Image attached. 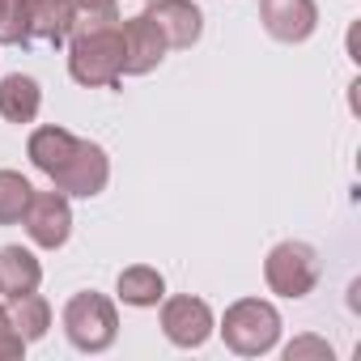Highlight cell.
<instances>
[{
  "mask_svg": "<svg viewBox=\"0 0 361 361\" xmlns=\"http://www.w3.org/2000/svg\"><path fill=\"white\" fill-rule=\"evenodd\" d=\"M68 73L85 90H115L123 77V22L119 18H81L68 35Z\"/></svg>",
  "mask_w": 361,
  "mask_h": 361,
  "instance_id": "6da1fadb",
  "label": "cell"
},
{
  "mask_svg": "<svg viewBox=\"0 0 361 361\" xmlns=\"http://www.w3.org/2000/svg\"><path fill=\"white\" fill-rule=\"evenodd\" d=\"M221 336H226L230 353H238V357H264L281 340V314L264 298H243V302H234L226 310Z\"/></svg>",
  "mask_w": 361,
  "mask_h": 361,
  "instance_id": "7a4b0ae2",
  "label": "cell"
},
{
  "mask_svg": "<svg viewBox=\"0 0 361 361\" xmlns=\"http://www.w3.org/2000/svg\"><path fill=\"white\" fill-rule=\"evenodd\" d=\"M64 331L73 340V348L81 353H106L119 336V314H115V302L102 298V293H73L68 306H64Z\"/></svg>",
  "mask_w": 361,
  "mask_h": 361,
  "instance_id": "3957f363",
  "label": "cell"
},
{
  "mask_svg": "<svg viewBox=\"0 0 361 361\" xmlns=\"http://www.w3.org/2000/svg\"><path fill=\"white\" fill-rule=\"evenodd\" d=\"M319 272H323L319 251H314L310 243H298V238L276 243V247L268 251V259H264V281H268V289L281 293V298H293V302L306 298V293L319 285Z\"/></svg>",
  "mask_w": 361,
  "mask_h": 361,
  "instance_id": "277c9868",
  "label": "cell"
},
{
  "mask_svg": "<svg viewBox=\"0 0 361 361\" xmlns=\"http://www.w3.org/2000/svg\"><path fill=\"white\" fill-rule=\"evenodd\" d=\"M106 183H111V157L94 140H77V149L68 153V161L51 174V188L64 192V196H77V200L102 196Z\"/></svg>",
  "mask_w": 361,
  "mask_h": 361,
  "instance_id": "5b68a950",
  "label": "cell"
},
{
  "mask_svg": "<svg viewBox=\"0 0 361 361\" xmlns=\"http://www.w3.org/2000/svg\"><path fill=\"white\" fill-rule=\"evenodd\" d=\"M26 234L35 247L43 251H60L73 234V209H68V196L64 192H35L30 204H26V217H22Z\"/></svg>",
  "mask_w": 361,
  "mask_h": 361,
  "instance_id": "8992f818",
  "label": "cell"
},
{
  "mask_svg": "<svg viewBox=\"0 0 361 361\" xmlns=\"http://www.w3.org/2000/svg\"><path fill=\"white\" fill-rule=\"evenodd\" d=\"M161 331L178 348H200L213 336V310L200 298H166L161 302Z\"/></svg>",
  "mask_w": 361,
  "mask_h": 361,
  "instance_id": "52a82bcc",
  "label": "cell"
},
{
  "mask_svg": "<svg viewBox=\"0 0 361 361\" xmlns=\"http://www.w3.org/2000/svg\"><path fill=\"white\" fill-rule=\"evenodd\" d=\"M259 22L276 43H306L319 26L314 0H259Z\"/></svg>",
  "mask_w": 361,
  "mask_h": 361,
  "instance_id": "ba28073f",
  "label": "cell"
},
{
  "mask_svg": "<svg viewBox=\"0 0 361 361\" xmlns=\"http://www.w3.org/2000/svg\"><path fill=\"white\" fill-rule=\"evenodd\" d=\"M166 60V39L149 13L123 18V77H149Z\"/></svg>",
  "mask_w": 361,
  "mask_h": 361,
  "instance_id": "9c48e42d",
  "label": "cell"
},
{
  "mask_svg": "<svg viewBox=\"0 0 361 361\" xmlns=\"http://www.w3.org/2000/svg\"><path fill=\"white\" fill-rule=\"evenodd\" d=\"M149 18H153V26L161 30L166 47L188 51V47L200 43L204 13H200V5H192V0H153V5H149Z\"/></svg>",
  "mask_w": 361,
  "mask_h": 361,
  "instance_id": "30bf717a",
  "label": "cell"
},
{
  "mask_svg": "<svg viewBox=\"0 0 361 361\" xmlns=\"http://www.w3.org/2000/svg\"><path fill=\"white\" fill-rule=\"evenodd\" d=\"M26 18H30V39L60 47L73 35L77 9H73V0H26Z\"/></svg>",
  "mask_w": 361,
  "mask_h": 361,
  "instance_id": "8fae6325",
  "label": "cell"
},
{
  "mask_svg": "<svg viewBox=\"0 0 361 361\" xmlns=\"http://www.w3.org/2000/svg\"><path fill=\"white\" fill-rule=\"evenodd\" d=\"M43 281V264L26 247H0V298H26Z\"/></svg>",
  "mask_w": 361,
  "mask_h": 361,
  "instance_id": "7c38bea8",
  "label": "cell"
},
{
  "mask_svg": "<svg viewBox=\"0 0 361 361\" xmlns=\"http://www.w3.org/2000/svg\"><path fill=\"white\" fill-rule=\"evenodd\" d=\"M77 140L81 136H73L68 128H56V123H47V128H35L30 132V140H26V153H30V161H35V170H43L47 178L68 161V153L77 149Z\"/></svg>",
  "mask_w": 361,
  "mask_h": 361,
  "instance_id": "4fadbf2b",
  "label": "cell"
},
{
  "mask_svg": "<svg viewBox=\"0 0 361 361\" xmlns=\"http://www.w3.org/2000/svg\"><path fill=\"white\" fill-rule=\"evenodd\" d=\"M43 106V90L35 77L26 73H9L5 81H0V115H5L9 123H35Z\"/></svg>",
  "mask_w": 361,
  "mask_h": 361,
  "instance_id": "5bb4252c",
  "label": "cell"
},
{
  "mask_svg": "<svg viewBox=\"0 0 361 361\" xmlns=\"http://www.w3.org/2000/svg\"><path fill=\"white\" fill-rule=\"evenodd\" d=\"M115 289H119V302H123V306H136V310H149V306H157V302L166 298V281H161V272L149 268V264L123 268Z\"/></svg>",
  "mask_w": 361,
  "mask_h": 361,
  "instance_id": "9a60e30c",
  "label": "cell"
},
{
  "mask_svg": "<svg viewBox=\"0 0 361 361\" xmlns=\"http://www.w3.org/2000/svg\"><path fill=\"white\" fill-rule=\"evenodd\" d=\"M9 323H13V331H18L26 344H30V340H43L47 327H51V306H47V298H39V293L13 298V306H9Z\"/></svg>",
  "mask_w": 361,
  "mask_h": 361,
  "instance_id": "2e32d148",
  "label": "cell"
},
{
  "mask_svg": "<svg viewBox=\"0 0 361 361\" xmlns=\"http://www.w3.org/2000/svg\"><path fill=\"white\" fill-rule=\"evenodd\" d=\"M35 188L30 178L18 174V170H0V226H18L26 217V204H30Z\"/></svg>",
  "mask_w": 361,
  "mask_h": 361,
  "instance_id": "e0dca14e",
  "label": "cell"
},
{
  "mask_svg": "<svg viewBox=\"0 0 361 361\" xmlns=\"http://www.w3.org/2000/svg\"><path fill=\"white\" fill-rule=\"evenodd\" d=\"M26 39H30L26 0H0V43H26Z\"/></svg>",
  "mask_w": 361,
  "mask_h": 361,
  "instance_id": "ac0fdd59",
  "label": "cell"
},
{
  "mask_svg": "<svg viewBox=\"0 0 361 361\" xmlns=\"http://www.w3.org/2000/svg\"><path fill=\"white\" fill-rule=\"evenodd\" d=\"M306 357L331 361V344H327V340H319V336H298V340L285 348V361H306Z\"/></svg>",
  "mask_w": 361,
  "mask_h": 361,
  "instance_id": "d6986e66",
  "label": "cell"
},
{
  "mask_svg": "<svg viewBox=\"0 0 361 361\" xmlns=\"http://www.w3.org/2000/svg\"><path fill=\"white\" fill-rule=\"evenodd\" d=\"M77 18H119L115 13V0H73Z\"/></svg>",
  "mask_w": 361,
  "mask_h": 361,
  "instance_id": "ffe728a7",
  "label": "cell"
},
{
  "mask_svg": "<svg viewBox=\"0 0 361 361\" xmlns=\"http://www.w3.org/2000/svg\"><path fill=\"white\" fill-rule=\"evenodd\" d=\"M26 353V340L9 327V331H0V361H13V357H22Z\"/></svg>",
  "mask_w": 361,
  "mask_h": 361,
  "instance_id": "44dd1931",
  "label": "cell"
},
{
  "mask_svg": "<svg viewBox=\"0 0 361 361\" xmlns=\"http://www.w3.org/2000/svg\"><path fill=\"white\" fill-rule=\"evenodd\" d=\"M9 327H13V323H9V310L0 306V331H9Z\"/></svg>",
  "mask_w": 361,
  "mask_h": 361,
  "instance_id": "7402d4cb",
  "label": "cell"
}]
</instances>
